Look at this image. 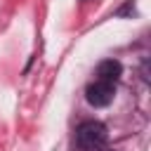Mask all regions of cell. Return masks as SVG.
Returning a JSON list of instances; mask_svg holds the SVG:
<instances>
[{"label":"cell","instance_id":"6da1fadb","mask_svg":"<svg viewBox=\"0 0 151 151\" xmlns=\"http://www.w3.org/2000/svg\"><path fill=\"white\" fill-rule=\"evenodd\" d=\"M106 139H109V132L99 120H85L76 132V142L83 151H99L106 144Z\"/></svg>","mask_w":151,"mask_h":151},{"label":"cell","instance_id":"7a4b0ae2","mask_svg":"<svg viewBox=\"0 0 151 151\" xmlns=\"http://www.w3.org/2000/svg\"><path fill=\"white\" fill-rule=\"evenodd\" d=\"M116 97V83H106V80H97L87 85L85 90V99L92 106H109Z\"/></svg>","mask_w":151,"mask_h":151},{"label":"cell","instance_id":"3957f363","mask_svg":"<svg viewBox=\"0 0 151 151\" xmlns=\"http://www.w3.org/2000/svg\"><path fill=\"white\" fill-rule=\"evenodd\" d=\"M120 73H123V66H120V61H116V59L101 61V64L97 66V71H94L97 80H106V83H116V80L120 78Z\"/></svg>","mask_w":151,"mask_h":151},{"label":"cell","instance_id":"277c9868","mask_svg":"<svg viewBox=\"0 0 151 151\" xmlns=\"http://www.w3.org/2000/svg\"><path fill=\"white\" fill-rule=\"evenodd\" d=\"M101 151H111V149H104V146H101Z\"/></svg>","mask_w":151,"mask_h":151}]
</instances>
